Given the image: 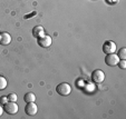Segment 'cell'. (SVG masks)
Instances as JSON below:
<instances>
[{
    "instance_id": "obj_1",
    "label": "cell",
    "mask_w": 126,
    "mask_h": 119,
    "mask_svg": "<svg viewBox=\"0 0 126 119\" xmlns=\"http://www.w3.org/2000/svg\"><path fill=\"white\" fill-rule=\"evenodd\" d=\"M56 91L60 96H68L71 93V86L67 82H62L56 87Z\"/></svg>"
},
{
    "instance_id": "obj_2",
    "label": "cell",
    "mask_w": 126,
    "mask_h": 119,
    "mask_svg": "<svg viewBox=\"0 0 126 119\" xmlns=\"http://www.w3.org/2000/svg\"><path fill=\"white\" fill-rule=\"evenodd\" d=\"M3 110L9 115H16L19 110V106L16 104V101H8L3 105Z\"/></svg>"
},
{
    "instance_id": "obj_3",
    "label": "cell",
    "mask_w": 126,
    "mask_h": 119,
    "mask_svg": "<svg viewBox=\"0 0 126 119\" xmlns=\"http://www.w3.org/2000/svg\"><path fill=\"white\" fill-rule=\"evenodd\" d=\"M116 43L114 42V41L112 40H107L104 42V45H103V51H104V53H106V55H108V53H114L115 51H116Z\"/></svg>"
},
{
    "instance_id": "obj_4",
    "label": "cell",
    "mask_w": 126,
    "mask_h": 119,
    "mask_svg": "<svg viewBox=\"0 0 126 119\" xmlns=\"http://www.w3.org/2000/svg\"><path fill=\"white\" fill-rule=\"evenodd\" d=\"M92 80L96 83H102L105 80V74L103 70L96 69L92 72Z\"/></svg>"
},
{
    "instance_id": "obj_5",
    "label": "cell",
    "mask_w": 126,
    "mask_h": 119,
    "mask_svg": "<svg viewBox=\"0 0 126 119\" xmlns=\"http://www.w3.org/2000/svg\"><path fill=\"white\" fill-rule=\"evenodd\" d=\"M118 61H119V58L115 53L106 55V58H105V64L108 65V66H112V67L113 66H117Z\"/></svg>"
},
{
    "instance_id": "obj_6",
    "label": "cell",
    "mask_w": 126,
    "mask_h": 119,
    "mask_svg": "<svg viewBox=\"0 0 126 119\" xmlns=\"http://www.w3.org/2000/svg\"><path fill=\"white\" fill-rule=\"evenodd\" d=\"M51 43H52V39H51V37L48 36V35H44L43 37L38 38V45L40 46V47H43V48L50 47Z\"/></svg>"
},
{
    "instance_id": "obj_7",
    "label": "cell",
    "mask_w": 126,
    "mask_h": 119,
    "mask_svg": "<svg viewBox=\"0 0 126 119\" xmlns=\"http://www.w3.org/2000/svg\"><path fill=\"white\" fill-rule=\"evenodd\" d=\"M37 111H38V107L35 104V101L33 103H27V106L25 107V112L28 116H35Z\"/></svg>"
},
{
    "instance_id": "obj_8",
    "label": "cell",
    "mask_w": 126,
    "mask_h": 119,
    "mask_svg": "<svg viewBox=\"0 0 126 119\" xmlns=\"http://www.w3.org/2000/svg\"><path fill=\"white\" fill-rule=\"evenodd\" d=\"M11 42V36L8 32H1L0 33V43L3 46H8Z\"/></svg>"
},
{
    "instance_id": "obj_9",
    "label": "cell",
    "mask_w": 126,
    "mask_h": 119,
    "mask_svg": "<svg viewBox=\"0 0 126 119\" xmlns=\"http://www.w3.org/2000/svg\"><path fill=\"white\" fill-rule=\"evenodd\" d=\"M32 35L36 38H40L45 35V30H44V27L41 26H36L35 28L32 29Z\"/></svg>"
},
{
    "instance_id": "obj_10",
    "label": "cell",
    "mask_w": 126,
    "mask_h": 119,
    "mask_svg": "<svg viewBox=\"0 0 126 119\" xmlns=\"http://www.w3.org/2000/svg\"><path fill=\"white\" fill-rule=\"evenodd\" d=\"M24 100L26 103H33L36 100V96L33 93H27L24 97Z\"/></svg>"
},
{
    "instance_id": "obj_11",
    "label": "cell",
    "mask_w": 126,
    "mask_h": 119,
    "mask_svg": "<svg viewBox=\"0 0 126 119\" xmlns=\"http://www.w3.org/2000/svg\"><path fill=\"white\" fill-rule=\"evenodd\" d=\"M7 86H8L7 79H6L5 77L0 76V91H1V90H5V89L7 88Z\"/></svg>"
},
{
    "instance_id": "obj_12",
    "label": "cell",
    "mask_w": 126,
    "mask_h": 119,
    "mask_svg": "<svg viewBox=\"0 0 126 119\" xmlns=\"http://www.w3.org/2000/svg\"><path fill=\"white\" fill-rule=\"evenodd\" d=\"M119 59H126V48L123 47L118 50V53H117Z\"/></svg>"
},
{
    "instance_id": "obj_13",
    "label": "cell",
    "mask_w": 126,
    "mask_h": 119,
    "mask_svg": "<svg viewBox=\"0 0 126 119\" xmlns=\"http://www.w3.org/2000/svg\"><path fill=\"white\" fill-rule=\"evenodd\" d=\"M7 97H8V100H9V101H17V99H18L17 95H16V93H9Z\"/></svg>"
},
{
    "instance_id": "obj_14",
    "label": "cell",
    "mask_w": 126,
    "mask_h": 119,
    "mask_svg": "<svg viewBox=\"0 0 126 119\" xmlns=\"http://www.w3.org/2000/svg\"><path fill=\"white\" fill-rule=\"evenodd\" d=\"M117 66H118L121 69H125V68H126V60L125 59H119Z\"/></svg>"
},
{
    "instance_id": "obj_15",
    "label": "cell",
    "mask_w": 126,
    "mask_h": 119,
    "mask_svg": "<svg viewBox=\"0 0 126 119\" xmlns=\"http://www.w3.org/2000/svg\"><path fill=\"white\" fill-rule=\"evenodd\" d=\"M9 100H8V97L7 96H2V97H0V105H5V104H7Z\"/></svg>"
},
{
    "instance_id": "obj_16",
    "label": "cell",
    "mask_w": 126,
    "mask_h": 119,
    "mask_svg": "<svg viewBox=\"0 0 126 119\" xmlns=\"http://www.w3.org/2000/svg\"><path fill=\"white\" fill-rule=\"evenodd\" d=\"M2 114H3V107L2 105H0V117L2 116Z\"/></svg>"
}]
</instances>
